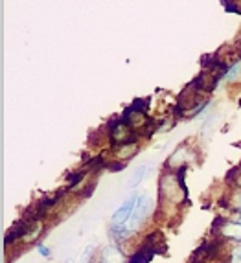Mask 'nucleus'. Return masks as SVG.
<instances>
[{
  "label": "nucleus",
  "instance_id": "obj_1",
  "mask_svg": "<svg viewBox=\"0 0 241 263\" xmlns=\"http://www.w3.org/2000/svg\"><path fill=\"white\" fill-rule=\"evenodd\" d=\"M186 167H179L177 171H164L158 180V199L160 201L180 204L186 199V184L182 180V173Z\"/></svg>",
  "mask_w": 241,
  "mask_h": 263
},
{
  "label": "nucleus",
  "instance_id": "obj_3",
  "mask_svg": "<svg viewBox=\"0 0 241 263\" xmlns=\"http://www.w3.org/2000/svg\"><path fill=\"white\" fill-rule=\"evenodd\" d=\"M138 195H140V192H133L131 195H129V197L114 210L113 217H110V227H122V224H127V221L131 219V215H133V210H135V206H136Z\"/></svg>",
  "mask_w": 241,
  "mask_h": 263
},
{
  "label": "nucleus",
  "instance_id": "obj_4",
  "mask_svg": "<svg viewBox=\"0 0 241 263\" xmlns=\"http://www.w3.org/2000/svg\"><path fill=\"white\" fill-rule=\"evenodd\" d=\"M215 232L225 241H237L241 243V221H221L217 219Z\"/></svg>",
  "mask_w": 241,
  "mask_h": 263
},
{
  "label": "nucleus",
  "instance_id": "obj_6",
  "mask_svg": "<svg viewBox=\"0 0 241 263\" xmlns=\"http://www.w3.org/2000/svg\"><path fill=\"white\" fill-rule=\"evenodd\" d=\"M100 261L101 263H129L127 259H125L123 250L120 249L116 243H113V245H107L105 249L101 250Z\"/></svg>",
  "mask_w": 241,
  "mask_h": 263
},
{
  "label": "nucleus",
  "instance_id": "obj_11",
  "mask_svg": "<svg viewBox=\"0 0 241 263\" xmlns=\"http://www.w3.org/2000/svg\"><path fill=\"white\" fill-rule=\"evenodd\" d=\"M230 263H241V243L234 247L230 252Z\"/></svg>",
  "mask_w": 241,
  "mask_h": 263
},
{
  "label": "nucleus",
  "instance_id": "obj_8",
  "mask_svg": "<svg viewBox=\"0 0 241 263\" xmlns=\"http://www.w3.org/2000/svg\"><path fill=\"white\" fill-rule=\"evenodd\" d=\"M44 232V221H37V223L31 224V228L28 230V234L24 236V239H22V243L24 245H30V243H39L37 239H39L41 236H43Z\"/></svg>",
  "mask_w": 241,
  "mask_h": 263
},
{
  "label": "nucleus",
  "instance_id": "obj_15",
  "mask_svg": "<svg viewBox=\"0 0 241 263\" xmlns=\"http://www.w3.org/2000/svg\"><path fill=\"white\" fill-rule=\"evenodd\" d=\"M232 208L237 212V214H241V190H237V193H236V201L232 202Z\"/></svg>",
  "mask_w": 241,
  "mask_h": 263
},
{
  "label": "nucleus",
  "instance_id": "obj_13",
  "mask_svg": "<svg viewBox=\"0 0 241 263\" xmlns=\"http://www.w3.org/2000/svg\"><path fill=\"white\" fill-rule=\"evenodd\" d=\"M92 254H94V247H92V245H88L87 249H85V252H83V258H81V263H88V261H90Z\"/></svg>",
  "mask_w": 241,
  "mask_h": 263
},
{
  "label": "nucleus",
  "instance_id": "obj_2",
  "mask_svg": "<svg viewBox=\"0 0 241 263\" xmlns=\"http://www.w3.org/2000/svg\"><path fill=\"white\" fill-rule=\"evenodd\" d=\"M151 212H153V201H151V197H149L147 193H140V195H138V201H136L135 210H133L131 219L127 221L129 230H131L133 234L138 232L142 223L151 215Z\"/></svg>",
  "mask_w": 241,
  "mask_h": 263
},
{
  "label": "nucleus",
  "instance_id": "obj_10",
  "mask_svg": "<svg viewBox=\"0 0 241 263\" xmlns=\"http://www.w3.org/2000/svg\"><path fill=\"white\" fill-rule=\"evenodd\" d=\"M239 78H241V61H237V63H234L230 68H228L225 79H227L228 83H234V81H236V79H239Z\"/></svg>",
  "mask_w": 241,
  "mask_h": 263
},
{
  "label": "nucleus",
  "instance_id": "obj_12",
  "mask_svg": "<svg viewBox=\"0 0 241 263\" xmlns=\"http://www.w3.org/2000/svg\"><path fill=\"white\" fill-rule=\"evenodd\" d=\"M35 247H37V252H39L43 258H50V256H52V250H50L46 245H43V243H37Z\"/></svg>",
  "mask_w": 241,
  "mask_h": 263
},
{
  "label": "nucleus",
  "instance_id": "obj_7",
  "mask_svg": "<svg viewBox=\"0 0 241 263\" xmlns=\"http://www.w3.org/2000/svg\"><path fill=\"white\" fill-rule=\"evenodd\" d=\"M136 153H138V144H136V142L114 147V157L118 158L120 162H127V160H131Z\"/></svg>",
  "mask_w": 241,
  "mask_h": 263
},
{
  "label": "nucleus",
  "instance_id": "obj_5",
  "mask_svg": "<svg viewBox=\"0 0 241 263\" xmlns=\"http://www.w3.org/2000/svg\"><path fill=\"white\" fill-rule=\"evenodd\" d=\"M217 81H219V78H217V76L212 74V72H208V70H205L202 74H199L197 78L193 79L192 85L197 88L201 94H208V92H212L215 87H217Z\"/></svg>",
  "mask_w": 241,
  "mask_h": 263
},
{
  "label": "nucleus",
  "instance_id": "obj_9",
  "mask_svg": "<svg viewBox=\"0 0 241 263\" xmlns=\"http://www.w3.org/2000/svg\"><path fill=\"white\" fill-rule=\"evenodd\" d=\"M147 171H149V164H142L140 167H136L131 180H129V188H136V186L140 184L142 180L145 179V175H147Z\"/></svg>",
  "mask_w": 241,
  "mask_h": 263
},
{
  "label": "nucleus",
  "instance_id": "obj_14",
  "mask_svg": "<svg viewBox=\"0 0 241 263\" xmlns=\"http://www.w3.org/2000/svg\"><path fill=\"white\" fill-rule=\"evenodd\" d=\"M125 167H127V162H116V164H107V170H110V171H122V170H125Z\"/></svg>",
  "mask_w": 241,
  "mask_h": 263
}]
</instances>
